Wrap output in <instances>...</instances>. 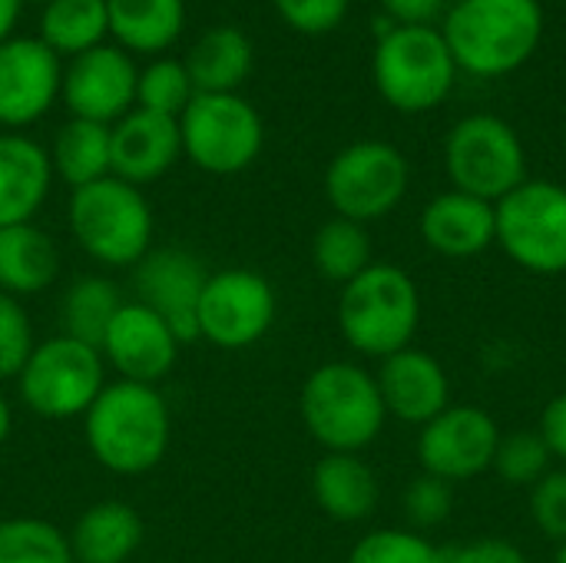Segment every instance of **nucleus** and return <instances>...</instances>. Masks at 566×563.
I'll return each mask as SVG.
<instances>
[{
    "label": "nucleus",
    "mask_w": 566,
    "mask_h": 563,
    "mask_svg": "<svg viewBox=\"0 0 566 563\" xmlns=\"http://www.w3.org/2000/svg\"><path fill=\"white\" fill-rule=\"evenodd\" d=\"M83 438L99 468L119 478L149 475L169 451L172 415L156 385L106 382L83 415Z\"/></svg>",
    "instance_id": "1"
},
{
    "label": "nucleus",
    "mask_w": 566,
    "mask_h": 563,
    "mask_svg": "<svg viewBox=\"0 0 566 563\" xmlns=\"http://www.w3.org/2000/svg\"><path fill=\"white\" fill-rule=\"evenodd\" d=\"M458 70L484 80L521 70L544 40L541 0H458L441 23Z\"/></svg>",
    "instance_id": "2"
},
{
    "label": "nucleus",
    "mask_w": 566,
    "mask_h": 563,
    "mask_svg": "<svg viewBox=\"0 0 566 563\" xmlns=\"http://www.w3.org/2000/svg\"><path fill=\"white\" fill-rule=\"evenodd\" d=\"M298 411L305 431L328 455H361L388 421L378 378L355 362L318 365L302 385Z\"/></svg>",
    "instance_id": "3"
},
{
    "label": "nucleus",
    "mask_w": 566,
    "mask_h": 563,
    "mask_svg": "<svg viewBox=\"0 0 566 563\" xmlns=\"http://www.w3.org/2000/svg\"><path fill=\"white\" fill-rule=\"evenodd\" d=\"M66 226L73 242L106 269H136V262L153 249L156 232L143 189L116 176L70 189Z\"/></svg>",
    "instance_id": "4"
},
{
    "label": "nucleus",
    "mask_w": 566,
    "mask_h": 563,
    "mask_svg": "<svg viewBox=\"0 0 566 563\" xmlns=\"http://www.w3.org/2000/svg\"><path fill=\"white\" fill-rule=\"evenodd\" d=\"M421 325L418 282L395 262H371L358 279L342 285V338L368 358H388L408 348Z\"/></svg>",
    "instance_id": "5"
},
{
    "label": "nucleus",
    "mask_w": 566,
    "mask_h": 563,
    "mask_svg": "<svg viewBox=\"0 0 566 563\" xmlns=\"http://www.w3.org/2000/svg\"><path fill=\"white\" fill-rule=\"evenodd\" d=\"M371 76L391 110L428 113L454 90L458 63L438 27H391L375 43Z\"/></svg>",
    "instance_id": "6"
},
{
    "label": "nucleus",
    "mask_w": 566,
    "mask_h": 563,
    "mask_svg": "<svg viewBox=\"0 0 566 563\" xmlns=\"http://www.w3.org/2000/svg\"><path fill=\"white\" fill-rule=\"evenodd\" d=\"M103 388L106 362L99 348L63 332L36 342L23 372L17 375V392L23 405L50 421L83 418Z\"/></svg>",
    "instance_id": "7"
},
{
    "label": "nucleus",
    "mask_w": 566,
    "mask_h": 563,
    "mask_svg": "<svg viewBox=\"0 0 566 563\" xmlns=\"http://www.w3.org/2000/svg\"><path fill=\"white\" fill-rule=\"evenodd\" d=\"M182 156L209 176L249 169L265 146L259 110L239 93H196L179 113Z\"/></svg>",
    "instance_id": "8"
},
{
    "label": "nucleus",
    "mask_w": 566,
    "mask_h": 563,
    "mask_svg": "<svg viewBox=\"0 0 566 563\" xmlns=\"http://www.w3.org/2000/svg\"><path fill=\"white\" fill-rule=\"evenodd\" d=\"M444 169L458 192L501 202L527 179V149L507 119L471 113L444 139Z\"/></svg>",
    "instance_id": "9"
},
{
    "label": "nucleus",
    "mask_w": 566,
    "mask_h": 563,
    "mask_svg": "<svg viewBox=\"0 0 566 563\" xmlns=\"http://www.w3.org/2000/svg\"><path fill=\"white\" fill-rule=\"evenodd\" d=\"M494 246L531 275L566 272V186L551 179H524L514 192L494 202Z\"/></svg>",
    "instance_id": "10"
},
{
    "label": "nucleus",
    "mask_w": 566,
    "mask_h": 563,
    "mask_svg": "<svg viewBox=\"0 0 566 563\" xmlns=\"http://www.w3.org/2000/svg\"><path fill=\"white\" fill-rule=\"evenodd\" d=\"M411 186L405 153L385 139H358L345 146L325 169V196L335 216L352 222H378L391 216Z\"/></svg>",
    "instance_id": "11"
},
{
    "label": "nucleus",
    "mask_w": 566,
    "mask_h": 563,
    "mask_svg": "<svg viewBox=\"0 0 566 563\" xmlns=\"http://www.w3.org/2000/svg\"><path fill=\"white\" fill-rule=\"evenodd\" d=\"M279 295L272 282L255 269H219L209 272L196 309V338L242 352L269 335L275 325Z\"/></svg>",
    "instance_id": "12"
},
{
    "label": "nucleus",
    "mask_w": 566,
    "mask_h": 563,
    "mask_svg": "<svg viewBox=\"0 0 566 563\" xmlns=\"http://www.w3.org/2000/svg\"><path fill=\"white\" fill-rule=\"evenodd\" d=\"M501 428L478 405H448L418 435V461L424 475L448 484L474 481L494 468Z\"/></svg>",
    "instance_id": "13"
},
{
    "label": "nucleus",
    "mask_w": 566,
    "mask_h": 563,
    "mask_svg": "<svg viewBox=\"0 0 566 563\" xmlns=\"http://www.w3.org/2000/svg\"><path fill=\"white\" fill-rule=\"evenodd\" d=\"M136 80L139 66L133 63V53L116 43H99L80 56H70L63 66L60 96L70 116L113 126L136 106Z\"/></svg>",
    "instance_id": "14"
},
{
    "label": "nucleus",
    "mask_w": 566,
    "mask_h": 563,
    "mask_svg": "<svg viewBox=\"0 0 566 563\" xmlns=\"http://www.w3.org/2000/svg\"><path fill=\"white\" fill-rule=\"evenodd\" d=\"M186 342L176 335V329L156 315L143 302H123L116 319L109 322L99 355L106 368L119 375V382L136 385H159L179 362V348Z\"/></svg>",
    "instance_id": "15"
},
{
    "label": "nucleus",
    "mask_w": 566,
    "mask_h": 563,
    "mask_svg": "<svg viewBox=\"0 0 566 563\" xmlns=\"http://www.w3.org/2000/svg\"><path fill=\"white\" fill-rule=\"evenodd\" d=\"M63 63L40 37H10L0 43V126L20 133L43 119L60 96Z\"/></svg>",
    "instance_id": "16"
},
{
    "label": "nucleus",
    "mask_w": 566,
    "mask_h": 563,
    "mask_svg": "<svg viewBox=\"0 0 566 563\" xmlns=\"http://www.w3.org/2000/svg\"><path fill=\"white\" fill-rule=\"evenodd\" d=\"M206 279H209V269L202 265V259L179 246L149 249L133 269L136 302L163 315L182 342L196 338V309H199Z\"/></svg>",
    "instance_id": "17"
},
{
    "label": "nucleus",
    "mask_w": 566,
    "mask_h": 563,
    "mask_svg": "<svg viewBox=\"0 0 566 563\" xmlns=\"http://www.w3.org/2000/svg\"><path fill=\"white\" fill-rule=\"evenodd\" d=\"M375 378H378V392H381L388 418H398L405 425L424 428L431 418H438L451 405V378L444 365L424 348L408 345L381 358V368L375 372Z\"/></svg>",
    "instance_id": "18"
},
{
    "label": "nucleus",
    "mask_w": 566,
    "mask_h": 563,
    "mask_svg": "<svg viewBox=\"0 0 566 563\" xmlns=\"http://www.w3.org/2000/svg\"><path fill=\"white\" fill-rule=\"evenodd\" d=\"M113 176L133 186H149L163 179L182 156L179 119L133 106L123 119L109 126Z\"/></svg>",
    "instance_id": "19"
},
{
    "label": "nucleus",
    "mask_w": 566,
    "mask_h": 563,
    "mask_svg": "<svg viewBox=\"0 0 566 563\" xmlns=\"http://www.w3.org/2000/svg\"><path fill=\"white\" fill-rule=\"evenodd\" d=\"M421 239L444 259H474L497 239L494 202L458 189L438 192L421 212Z\"/></svg>",
    "instance_id": "20"
},
{
    "label": "nucleus",
    "mask_w": 566,
    "mask_h": 563,
    "mask_svg": "<svg viewBox=\"0 0 566 563\" xmlns=\"http://www.w3.org/2000/svg\"><path fill=\"white\" fill-rule=\"evenodd\" d=\"M50 186V153L23 133H0V229L33 222Z\"/></svg>",
    "instance_id": "21"
},
{
    "label": "nucleus",
    "mask_w": 566,
    "mask_h": 563,
    "mask_svg": "<svg viewBox=\"0 0 566 563\" xmlns=\"http://www.w3.org/2000/svg\"><path fill=\"white\" fill-rule=\"evenodd\" d=\"M66 538L73 563H129L143 548L146 524L133 504L106 498L90 504Z\"/></svg>",
    "instance_id": "22"
},
{
    "label": "nucleus",
    "mask_w": 566,
    "mask_h": 563,
    "mask_svg": "<svg viewBox=\"0 0 566 563\" xmlns=\"http://www.w3.org/2000/svg\"><path fill=\"white\" fill-rule=\"evenodd\" d=\"M378 475L361 455H325L312 471V498L332 521L358 524L378 508Z\"/></svg>",
    "instance_id": "23"
},
{
    "label": "nucleus",
    "mask_w": 566,
    "mask_h": 563,
    "mask_svg": "<svg viewBox=\"0 0 566 563\" xmlns=\"http://www.w3.org/2000/svg\"><path fill=\"white\" fill-rule=\"evenodd\" d=\"M60 275V249L36 222L0 229V292L30 299L46 292Z\"/></svg>",
    "instance_id": "24"
},
{
    "label": "nucleus",
    "mask_w": 566,
    "mask_h": 563,
    "mask_svg": "<svg viewBox=\"0 0 566 563\" xmlns=\"http://www.w3.org/2000/svg\"><path fill=\"white\" fill-rule=\"evenodd\" d=\"M252 40L239 27L206 30L186 53V70L196 93H239L252 73Z\"/></svg>",
    "instance_id": "25"
},
{
    "label": "nucleus",
    "mask_w": 566,
    "mask_h": 563,
    "mask_svg": "<svg viewBox=\"0 0 566 563\" xmlns=\"http://www.w3.org/2000/svg\"><path fill=\"white\" fill-rule=\"evenodd\" d=\"M109 37L126 53H163L186 27V0H106Z\"/></svg>",
    "instance_id": "26"
},
{
    "label": "nucleus",
    "mask_w": 566,
    "mask_h": 563,
    "mask_svg": "<svg viewBox=\"0 0 566 563\" xmlns=\"http://www.w3.org/2000/svg\"><path fill=\"white\" fill-rule=\"evenodd\" d=\"M50 153L53 176H60L70 189L90 186L103 176H113V153H109V126L93 123V119H76L70 116Z\"/></svg>",
    "instance_id": "27"
},
{
    "label": "nucleus",
    "mask_w": 566,
    "mask_h": 563,
    "mask_svg": "<svg viewBox=\"0 0 566 563\" xmlns=\"http://www.w3.org/2000/svg\"><path fill=\"white\" fill-rule=\"evenodd\" d=\"M109 37L106 0H50L40 13V40L56 56H80Z\"/></svg>",
    "instance_id": "28"
},
{
    "label": "nucleus",
    "mask_w": 566,
    "mask_h": 563,
    "mask_svg": "<svg viewBox=\"0 0 566 563\" xmlns=\"http://www.w3.org/2000/svg\"><path fill=\"white\" fill-rule=\"evenodd\" d=\"M123 305V295L116 289V282H109L106 275H83L76 279L60 302V322H63V335L80 338L93 348H99L109 322L116 319Z\"/></svg>",
    "instance_id": "29"
},
{
    "label": "nucleus",
    "mask_w": 566,
    "mask_h": 563,
    "mask_svg": "<svg viewBox=\"0 0 566 563\" xmlns=\"http://www.w3.org/2000/svg\"><path fill=\"white\" fill-rule=\"evenodd\" d=\"M312 262L322 279L348 285L375 262L368 229L361 222L332 216L312 239Z\"/></svg>",
    "instance_id": "30"
},
{
    "label": "nucleus",
    "mask_w": 566,
    "mask_h": 563,
    "mask_svg": "<svg viewBox=\"0 0 566 563\" xmlns=\"http://www.w3.org/2000/svg\"><path fill=\"white\" fill-rule=\"evenodd\" d=\"M0 563H73L70 538L43 518L0 521Z\"/></svg>",
    "instance_id": "31"
},
{
    "label": "nucleus",
    "mask_w": 566,
    "mask_h": 563,
    "mask_svg": "<svg viewBox=\"0 0 566 563\" xmlns=\"http://www.w3.org/2000/svg\"><path fill=\"white\" fill-rule=\"evenodd\" d=\"M192 96H196V86H192L182 60L159 56L139 70V80H136V106L139 110L179 119V113L189 106Z\"/></svg>",
    "instance_id": "32"
},
{
    "label": "nucleus",
    "mask_w": 566,
    "mask_h": 563,
    "mask_svg": "<svg viewBox=\"0 0 566 563\" xmlns=\"http://www.w3.org/2000/svg\"><path fill=\"white\" fill-rule=\"evenodd\" d=\"M348 563H444V551L411 528H381L352 548Z\"/></svg>",
    "instance_id": "33"
},
{
    "label": "nucleus",
    "mask_w": 566,
    "mask_h": 563,
    "mask_svg": "<svg viewBox=\"0 0 566 563\" xmlns=\"http://www.w3.org/2000/svg\"><path fill=\"white\" fill-rule=\"evenodd\" d=\"M551 451L537 431H514L501 435L494 455V475L511 488H534L551 471Z\"/></svg>",
    "instance_id": "34"
},
{
    "label": "nucleus",
    "mask_w": 566,
    "mask_h": 563,
    "mask_svg": "<svg viewBox=\"0 0 566 563\" xmlns=\"http://www.w3.org/2000/svg\"><path fill=\"white\" fill-rule=\"evenodd\" d=\"M33 348L36 338L23 302L0 292V382H17Z\"/></svg>",
    "instance_id": "35"
},
{
    "label": "nucleus",
    "mask_w": 566,
    "mask_h": 563,
    "mask_svg": "<svg viewBox=\"0 0 566 563\" xmlns=\"http://www.w3.org/2000/svg\"><path fill=\"white\" fill-rule=\"evenodd\" d=\"M451 488L454 484H448L434 475H424V471L405 488L401 508H405L411 531H431L451 518V511H454V491Z\"/></svg>",
    "instance_id": "36"
},
{
    "label": "nucleus",
    "mask_w": 566,
    "mask_h": 563,
    "mask_svg": "<svg viewBox=\"0 0 566 563\" xmlns=\"http://www.w3.org/2000/svg\"><path fill=\"white\" fill-rule=\"evenodd\" d=\"M531 521L534 528L564 544L566 541V468H551L531 488Z\"/></svg>",
    "instance_id": "37"
},
{
    "label": "nucleus",
    "mask_w": 566,
    "mask_h": 563,
    "mask_svg": "<svg viewBox=\"0 0 566 563\" xmlns=\"http://www.w3.org/2000/svg\"><path fill=\"white\" fill-rule=\"evenodd\" d=\"M348 3L352 0H275V10L285 27L318 37L342 27V20L348 17Z\"/></svg>",
    "instance_id": "38"
},
{
    "label": "nucleus",
    "mask_w": 566,
    "mask_h": 563,
    "mask_svg": "<svg viewBox=\"0 0 566 563\" xmlns=\"http://www.w3.org/2000/svg\"><path fill=\"white\" fill-rule=\"evenodd\" d=\"M444 563H531L527 554L504 538H478L454 551H444Z\"/></svg>",
    "instance_id": "39"
},
{
    "label": "nucleus",
    "mask_w": 566,
    "mask_h": 563,
    "mask_svg": "<svg viewBox=\"0 0 566 563\" xmlns=\"http://www.w3.org/2000/svg\"><path fill=\"white\" fill-rule=\"evenodd\" d=\"M551 451L554 461H560L566 468V392L554 395L544 411H541V431H537Z\"/></svg>",
    "instance_id": "40"
},
{
    "label": "nucleus",
    "mask_w": 566,
    "mask_h": 563,
    "mask_svg": "<svg viewBox=\"0 0 566 563\" xmlns=\"http://www.w3.org/2000/svg\"><path fill=\"white\" fill-rule=\"evenodd\" d=\"M381 7L398 27H434L448 0H381Z\"/></svg>",
    "instance_id": "41"
},
{
    "label": "nucleus",
    "mask_w": 566,
    "mask_h": 563,
    "mask_svg": "<svg viewBox=\"0 0 566 563\" xmlns=\"http://www.w3.org/2000/svg\"><path fill=\"white\" fill-rule=\"evenodd\" d=\"M20 7H23V0H0V43L13 37L17 17H20Z\"/></svg>",
    "instance_id": "42"
},
{
    "label": "nucleus",
    "mask_w": 566,
    "mask_h": 563,
    "mask_svg": "<svg viewBox=\"0 0 566 563\" xmlns=\"http://www.w3.org/2000/svg\"><path fill=\"white\" fill-rule=\"evenodd\" d=\"M10 431H13V408H10L7 395L0 392V445L10 438Z\"/></svg>",
    "instance_id": "43"
},
{
    "label": "nucleus",
    "mask_w": 566,
    "mask_h": 563,
    "mask_svg": "<svg viewBox=\"0 0 566 563\" xmlns=\"http://www.w3.org/2000/svg\"><path fill=\"white\" fill-rule=\"evenodd\" d=\"M554 563H566V541L557 548V557H554Z\"/></svg>",
    "instance_id": "44"
},
{
    "label": "nucleus",
    "mask_w": 566,
    "mask_h": 563,
    "mask_svg": "<svg viewBox=\"0 0 566 563\" xmlns=\"http://www.w3.org/2000/svg\"><path fill=\"white\" fill-rule=\"evenodd\" d=\"M27 3V0H23ZM30 3H50V0H30Z\"/></svg>",
    "instance_id": "45"
}]
</instances>
